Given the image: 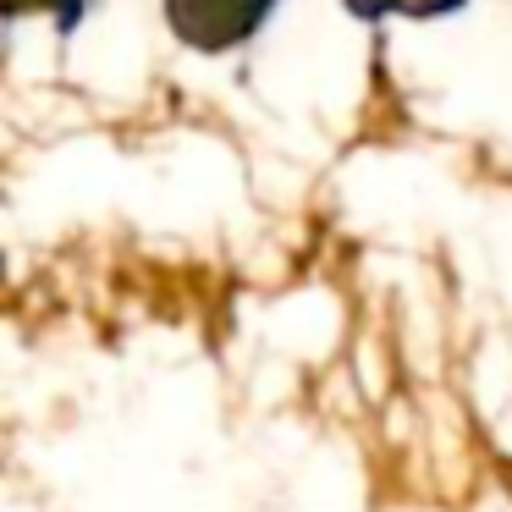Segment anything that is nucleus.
Masks as SVG:
<instances>
[{"label":"nucleus","instance_id":"obj_1","mask_svg":"<svg viewBox=\"0 0 512 512\" xmlns=\"http://www.w3.org/2000/svg\"><path fill=\"white\" fill-rule=\"evenodd\" d=\"M276 12V0H166V23L188 50H237Z\"/></svg>","mask_w":512,"mask_h":512},{"label":"nucleus","instance_id":"obj_3","mask_svg":"<svg viewBox=\"0 0 512 512\" xmlns=\"http://www.w3.org/2000/svg\"><path fill=\"white\" fill-rule=\"evenodd\" d=\"M28 6H50V12H56V23L61 28H72V23H78V17H83V6H89V0H6V12H28Z\"/></svg>","mask_w":512,"mask_h":512},{"label":"nucleus","instance_id":"obj_2","mask_svg":"<svg viewBox=\"0 0 512 512\" xmlns=\"http://www.w3.org/2000/svg\"><path fill=\"white\" fill-rule=\"evenodd\" d=\"M353 17L380 23V17H452L463 0H342Z\"/></svg>","mask_w":512,"mask_h":512}]
</instances>
